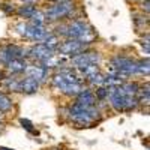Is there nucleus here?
<instances>
[{"label":"nucleus","mask_w":150,"mask_h":150,"mask_svg":"<svg viewBox=\"0 0 150 150\" xmlns=\"http://www.w3.org/2000/svg\"><path fill=\"white\" fill-rule=\"evenodd\" d=\"M51 84L56 90H59L60 93H63L66 96H74L77 98L86 87H84V81L81 80V77L75 72L72 68H60L53 77H51Z\"/></svg>","instance_id":"1"},{"label":"nucleus","mask_w":150,"mask_h":150,"mask_svg":"<svg viewBox=\"0 0 150 150\" xmlns=\"http://www.w3.org/2000/svg\"><path fill=\"white\" fill-rule=\"evenodd\" d=\"M68 117L78 128H90L101 120V111L98 107H83L74 102L68 108Z\"/></svg>","instance_id":"2"},{"label":"nucleus","mask_w":150,"mask_h":150,"mask_svg":"<svg viewBox=\"0 0 150 150\" xmlns=\"http://www.w3.org/2000/svg\"><path fill=\"white\" fill-rule=\"evenodd\" d=\"M107 90H108V98H107L108 102L112 107V110H116L117 112H131L140 107L135 96L122 95L117 90V86L116 87H107Z\"/></svg>","instance_id":"3"},{"label":"nucleus","mask_w":150,"mask_h":150,"mask_svg":"<svg viewBox=\"0 0 150 150\" xmlns=\"http://www.w3.org/2000/svg\"><path fill=\"white\" fill-rule=\"evenodd\" d=\"M74 2L72 0H66V2H59L54 3L53 6H50L44 14H45V20L47 23H57L60 20H65L72 17L74 14Z\"/></svg>","instance_id":"4"},{"label":"nucleus","mask_w":150,"mask_h":150,"mask_svg":"<svg viewBox=\"0 0 150 150\" xmlns=\"http://www.w3.org/2000/svg\"><path fill=\"white\" fill-rule=\"evenodd\" d=\"M110 72H116V74L122 75L123 78L137 75V60H132L125 56H116L111 59Z\"/></svg>","instance_id":"5"},{"label":"nucleus","mask_w":150,"mask_h":150,"mask_svg":"<svg viewBox=\"0 0 150 150\" xmlns=\"http://www.w3.org/2000/svg\"><path fill=\"white\" fill-rule=\"evenodd\" d=\"M15 29L21 36H24L26 39H30L33 42H42L45 38L48 36L50 30L45 29V26H33V24H17Z\"/></svg>","instance_id":"6"},{"label":"nucleus","mask_w":150,"mask_h":150,"mask_svg":"<svg viewBox=\"0 0 150 150\" xmlns=\"http://www.w3.org/2000/svg\"><path fill=\"white\" fill-rule=\"evenodd\" d=\"M87 44L78 41V39H66L62 41L59 48H57V54L62 57H74L80 53H83L84 50H87Z\"/></svg>","instance_id":"7"},{"label":"nucleus","mask_w":150,"mask_h":150,"mask_svg":"<svg viewBox=\"0 0 150 150\" xmlns=\"http://www.w3.org/2000/svg\"><path fill=\"white\" fill-rule=\"evenodd\" d=\"M71 63L75 69H80L87 65H99L101 63V54L98 51H90V50H84L83 53L71 57Z\"/></svg>","instance_id":"8"},{"label":"nucleus","mask_w":150,"mask_h":150,"mask_svg":"<svg viewBox=\"0 0 150 150\" xmlns=\"http://www.w3.org/2000/svg\"><path fill=\"white\" fill-rule=\"evenodd\" d=\"M24 75L29 77V78H32V80H35V81H38L39 84H42L50 77V69L45 68L41 63H35V62H33L32 65H27L26 71H24Z\"/></svg>","instance_id":"9"},{"label":"nucleus","mask_w":150,"mask_h":150,"mask_svg":"<svg viewBox=\"0 0 150 150\" xmlns=\"http://www.w3.org/2000/svg\"><path fill=\"white\" fill-rule=\"evenodd\" d=\"M53 54H54V51H51L50 48H47L42 42H39V44H35L33 47L29 48L27 57L32 59L35 63H42V62H45L47 59H50Z\"/></svg>","instance_id":"10"},{"label":"nucleus","mask_w":150,"mask_h":150,"mask_svg":"<svg viewBox=\"0 0 150 150\" xmlns=\"http://www.w3.org/2000/svg\"><path fill=\"white\" fill-rule=\"evenodd\" d=\"M75 99H77L75 102H77L78 105H83V107H96L98 105V101H96V98H95L93 90L87 89V87Z\"/></svg>","instance_id":"11"},{"label":"nucleus","mask_w":150,"mask_h":150,"mask_svg":"<svg viewBox=\"0 0 150 150\" xmlns=\"http://www.w3.org/2000/svg\"><path fill=\"white\" fill-rule=\"evenodd\" d=\"M27 62L26 59H12L9 63H6V71L11 74V75H21L24 74V71H26L27 68Z\"/></svg>","instance_id":"12"},{"label":"nucleus","mask_w":150,"mask_h":150,"mask_svg":"<svg viewBox=\"0 0 150 150\" xmlns=\"http://www.w3.org/2000/svg\"><path fill=\"white\" fill-rule=\"evenodd\" d=\"M39 83L29 78V77H24L21 78V84H20V92L24 95H35L38 90H39Z\"/></svg>","instance_id":"13"},{"label":"nucleus","mask_w":150,"mask_h":150,"mask_svg":"<svg viewBox=\"0 0 150 150\" xmlns=\"http://www.w3.org/2000/svg\"><path fill=\"white\" fill-rule=\"evenodd\" d=\"M3 87L9 92H20V84H21V78L18 75H9L5 77V80L2 81Z\"/></svg>","instance_id":"14"},{"label":"nucleus","mask_w":150,"mask_h":150,"mask_svg":"<svg viewBox=\"0 0 150 150\" xmlns=\"http://www.w3.org/2000/svg\"><path fill=\"white\" fill-rule=\"evenodd\" d=\"M60 38L57 36V35H54V33H51V32H50L48 33V36L45 38V39L42 41V44L47 47V48H50V50H51V51H57V48H59V45H60Z\"/></svg>","instance_id":"15"},{"label":"nucleus","mask_w":150,"mask_h":150,"mask_svg":"<svg viewBox=\"0 0 150 150\" xmlns=\"http://www.w3.org/2000/svg\"><path fill=\"white\" fill-rule=\"evenodd\" d=\"M77 71H78V74H80V77H83L84 80L90 78V77H93V75H96V74L101 72V69H99V65H87V66H83V68H80V69H77Z\"/></svg>","instance_id":"16"},{"label":"nucleus","mask_w":150,"mask_h":150,"mask_svg":"<svg viewBox=\"0 0 150 150\" xmlns=\"http://www.w3.org/2000/svg\"><path fill=\"white\" fill-rule=\"evenodd\" d=\"M35 11H36V5H21L15 12L18 14V17L30 20V17L35 14Z\"/></svg>","instance_id":"17"},{"label":"nucleus","mask_w":150,"mask_h":150,"mask_svg":"<svg viewBox=\"0 0 150 150\" xmlns=\"http://www.w3.org/2000/svg\"><path fill=\"white\" fill-rule=\"evenodd\" d=\"M12 108H14V102H12V99L0 92V112H9Z\"/></svg>","instance_id":"18"},{"label":"nucleus","mask_w":150,"mask_h":150,"mask_svg":"<svg viewBox=\"0 0 150 150\" xmlns=\"http://www.w3.org/2000/svg\"><path fill=\"white\" fill-rule=\"evenodd\" d=\"M135 98H137V101H138L140 105H144V104L149 105V86L147 84H146V87L140 86V89H138V92H137Z\"/></svg>","instance_id":"19"},{"label":"nucleus","mask_w":150,"mask_h":150,"mask_svg":"<svg viewBox=\"0 0 150 150\" xmlns=\"http://www.w3.org/2000/svg\"><path fill=\"white\" fill-rule=\"evenodd\" d=\"M45 23H47V20H45V14H44L42 11L36 9V11H35V14L30 17V24H33V26H45Z\"/></svg>","instance_id":"20"},{"label":"nucleus","mask_w":150,"mask_h":150,"mask_svg":"<svg viewBox=\"0 0 150 150\" xmlns=\"http://www.w3.org/2000/svg\"><path fill=\"white\" fill-rule=\"evenodd\" d=\"M137 75H149V59L137 60Z\"/></svg>","instance_id":"21"},{"label":"nucleus","mask_w":150,"mask_h":150,"mask_svg":"<svg viewBox=\"0 0 150 150\" xmlns=\"http://www.w3.org/2000/svg\"><path fill=\"white\" fill-rule=\"evenodd\" d=\"M12 59H14V57H12V54H11V51H9L8 45L0 47V63H2V65H6V63H9Z\"/></svg>","instance_id":"22"},{"label":"nucleus","mask_w":150,"mask_h":150,"mask_svg":"<svg viewBox=\"0 0 150 150\" xmlns=\"http://www.w3.org/2000/svg\"><path fill=\"white\" fill-rule=\"evenodd\" d=\"M93 93H95V98H96L98 102H104L105 99L108 98L107 87H96V92H93Z\"/></svg>","instance_id":"23"},{"label":"nucleus","mask_w":150,"mask_h":150,"mask_svg":"<svg viewBox=\"0 0 150 150\" xmlns=\"http://www.w3.org/2000/svg\"><path fill=\"white\" fill-rule=\"evenodd\" d=\"M15 5H12V3H2L0 5V9H2L5 14H8V15H12V14H15V8H14Z\"/></svg>","instance_id":"24"},{"label":"nucleus","mask_w":150,"mask_h":150,"mask_svg":"<svg viewBox=\"0 0 150 150\" xmlns=\"http://www.w3.org/2000/svg\"><path fill=\"white\" fill-rule=\"evenodd\" d=\"M134 21H135V24L137 26H144V24L147 23V15H144V14H134Z\"/></svg>","instance_id":"25"},{"label":"nucleus","mask_w":150,"mask_h":150,"mask_svg":"<svg viewBox=\"0 0 150 150\" xmlns=\"http://www.w3.org/2000/svg\"><path fill=\"white\" fill-rule=\"evenodd\" d=\"M21 125H23V128H24V129H27L29 132H32V134H38V131L33 129V123H32L30 120H27V119H21Z\"/></svg>","instance_id":"26"},{"label":"nucleus","mask_w":150,"mask_h":150,"mask_svg":"<svg viewBox=\"0 0 150 150\" xmlns=\"http://www.w3.org/2000/svg\"><path fill=\"white\" fill-rule=\"evenodd\" d=\"M143 11L146 12V15L149 14V0H143Z\"/></svg>","instance_id":"27"},{"label":"nucleus","mask_w":150,"mask_h":150,"mask_svg":"<svg viewBox=\"0 0 150 150\" xmlns=\"http://www.w3.org/2000/svg\"><path fill=\"white\" fill-rule=\"evenodd\" d=\"M5 77H6V74H5V71H2V69H0V83H2V81L5 80Z\"/></svg>","instance_id":"28"},{"label":"nucleus","mask_w":150,"mask_h":150,"mask_svg":"<svg viewBox=\"0 0 150 150\" xmlns=\"http://www.w3.org/2000/svg\"><path fill=\"white\" fill-rule=\"evenodd\" d=\"M51 2H54V3H59V2H66V0H51Z\"/></svg>","instance_id":"29"},{"label":"nucleus","mask_w":150,"mask_h":150,"mask_svg":"<svg viewBox=\"0 0 150 150\" xmlns=\"http://www.w3.org/2000/svg\"><path fill=\"white\" fill-rule=\"evenodd\" d=\"M0 150H12V149H6V147H2V149H0Z\"/></svg>","instance_id":"30"},{"label":"nucleus","mask_w":150,"mask_h":150,"mask_svg":"<svg viewBox=\"0 0 150 150\" xmlns=\"http://www.w3.org/2000/svg\"><path fill=\"white\" fill-rule=\"evenodd\" d=\"M132 2H143V0H132Z\"/></svg>","instance_id":"31"}]
</instances>
